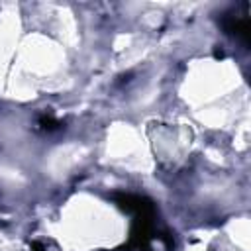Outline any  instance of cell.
Instances as JSON below:
<instances>
[{
	"label": "cell",
	"mask_w": 251,
	"mask_h": 251,
	"mask_svg": "<svg viewBox=\"0 0 251 251\" xmlns=\"http://www.w3.org/2000/svg\"><path fill=\"white\" fill-rule=\"evenodd\" d=\"M222 27H224L226 33H229V35L241 37L245 43L249 41V16H247V12H245L243 16L231 14V16L222 18Z\"/></svg>",
	"instance_id": "cell-1"
},
{
	"label": "cell",
	"mask_w": 251,
	"mask_h": 251,
	"mask_svg": "<svg viewBox=\"0 0 251 251\" xmlns=\"http://www.w3.org/2000/svg\"><path fill=\"white\" fill-rule=\"evenodd\" d=\"M41 126H43L45 129H53L55 126H59V122H55L51 116H43V118H41Z\"/></svg>",
	"instance_id": "cell-2"
}]
</instances>
